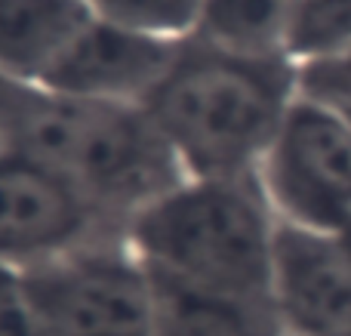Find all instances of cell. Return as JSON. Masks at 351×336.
Wrapping results in <instances>:
<instances>
[{
  "instance_id": "obj_10",
  "label": "cell",
  "mask_w": 351,
  "mask_h": 336,
  "mask_svg": "<svg viewBox=\"0 0 351 336\" xmlns=\"http://www.w3.org/2000/svg\"><path fill=\"white\" fill-rule=\"evenodd\" d=\"M154 336H287V331L271 300L154 278Z\"/></svg>"
},
{
  "instance_id": "obj_11",
  "label": "cell",
  "mask_w": 351,
  "mask_h": 336,
  "mask_svg": "<svg viewBox=\"0 0 351 336\" xmlns=\"http://www.w3.org/2000/svg\"><path fill=\"white\" fill-rule=\"evenodd\" d=\"M296 0H204L197 40L247 56H287Z\"/></svg>"
},
{
  "instance_id": "obj_5",
  "label": "cell",
  "mask_w": 351,
  "mask_h": 336,
  "mask_svg": "<svg viewBox=\"0 0 351 336\" xmlns=\"http://www.w3.org/2000/svg\"><path fill=\"white\" fill-rule=\"evenodd\" d=\"M256 182L280 226L348 235L351 117L299 93L256 170Z\"/></svg>"
},
{
  "instance_id": "obj_3",
  "label": "cell",
  "mask_w": 351,
  "mask_h": 336,
  "mask_svg": "<svg viewBox=\"0 0 351 336\" xmlns=\"http://www.w3.org/2000/svg\"><path fill=\"white\" fill-rule=\"evenodd\" d=\"M278 228L256 176H185L130 219L127 241L154 278L271 300Z\"/></svg>"
},
{
  "instance_id": "obj_12",
  "label": "cell",
  "mask_w": 351,
  "mask_h": 336,
  "mask_svg": "<svg viewBox=\"0 0 351 336\" xmlns=\"http://www.w3.org/2000/svg\"><path fill=\"white\" fill-rule=\"evenodd\" d=\"M351 47V0H296L287 34L293 65L317 62Z\"/></svg>"
},
{
  "instance_id": "obj_9",
  "label": "cell",
  "mask_w": 351,
  "mask_h": 336,
  "mask_svg": "<svg viewBox=\"0 0 351 336\" xmlns=\"http://www.w3.org/2000/svg\"><path fill=\"white\" fill-rule=\"evenodd\" d=\"M96 16L90 0H0V77L40 86Z\"/></svg>"
},
{
  "instance_id": "obj_8",
  "label": "cell",
  "mask_w": 351,
  "mask_h": 336,
  "mask_svg": "<svg viewBox=\"0 0 351 336\" xmlns=\"http://www.w3.org/2000/svg\"><path fill=\"white\" fill-rule=\"evenodd\" d=\"M179 47L182 43L158 40L96 16L37 90L96 102L145 105L170 71Z\"/></svg>"
},
{
  "instance_id": "obj_15",
  "label": "cell",
  "mask_w": 351,
  "mask_h": 336,
  "mask_svg": "<svg viewBox=\"0 0 351 336\" xmlns=\"http://www.w3.org/2000/svg\"><path fill=\"white\" fill-rule=\"evenodd\" d=\"M0 336H37L22 306V296H12L0 306Z\"/></svg>"
},
{
  "instance_id": "obj_6",
  "label": "cell",
  "mask_w": 351,
  "mask_h": 336,
  "mask_svg": "<svg viewBox=\"0 0 351 336\" xmlns=\"http://www.w3.org/2000/svg\"><path fill=\"white\" fill-rule=\"evenodd\" d=\"M117 235L127 232L62 173L0 142V269L25 275Z\"/></svg>"
},
{
  "instance_id": "obj_14",
  "label": "cell",
  "mask_w": 351,
  "mask_h": 336,
  "mask_svg": "<svg viewBox=\"0 0 351 336\" xmlns=\"http://www.w3.org/2000/svg\"><path fill=\"white\" fill-rule=\"evenodd\" d=\"M299 93L351 117V47L336 56L296 65Z\"/></svg>"
},
{
  "instance_id": "obj_16",
  "label": "cell",
  "mask_w": 351,
  "mask_h": 336,
  "mask_svg": "<svg viewBox=\"0 0 351 336\" xmlns=\"http://www.w3.org/2000/svg\"><path fill=\"white\" fill-rule=\"evenodd\" d=\"M19 93V84H10V80L0 77V133H3V123H6V115L12 108V99Z\"/></svg>"
},
{
  "instance_id": "obj_4",
  "label": "cell",
  "mask_w": 351,
  "mask_h": 336,
  "mask_svg": "<svg viewBox=\"0 0 351 336\" xmlns=\"http://www.w3.org/2000/svg\"><path fill=\"white\" fill-rule=\"evenodd\" d=\"M37 336H154V278L127 235L19 275Z\"/></svg>"
},
{
  "instance_id": "obj_13",
  "label": "cell",
  "mask_w": 351,
  "mask_h": 336,
  "mask_svg": "<svg viewBox=\"0 0 351 336\" xmlns=\"http://www.w3.org/2000/svg\"><path fill=\"white\" fill-rule=\"evenodd\" d=\"M90 3L108 22L170 43L191 40L204 16V0H90Z\"/></svg>"
},
{
  "instance_id": "obj_7",
  "label": "cell",
  "mask_w": 351,
  "mask_h": 336,
  "mask_svg": "<svg viewBox=\"0 0 351 336\" xmlns=\"http://www.w3.org/2000/svg\"><path fill=\"white\" fill-rule=\"evenodd\" d=\"M271 302L287 336H351V238L280 226Z\"/></svg>"
},
{
  "instance_id": "obj_1",
  "label": "cell",
  "mask_w": 351,
  "mask_h": 336,
  "mask_svg": "<svg viewBox=\"0 0 351 336\" xmlns=\"http://www.w3.org/2000/svg\"><path fill=\"white\" fill-rule=\"evenodd\" d=\"M299 96L287 56H247L185 40L145 111L191 179L256 176Z\"/></svg>"
},
{
  "instance_id": "obj_2",
  "label": "cell",
  "mask_w": 351,
  "mask_h": 336,
  "mask_svg": "<svg viewBox=\"0 0 351 336\" xmlns=\"http://www.w3.org/2000/svg\"><path fill=\"white\" fill-rule=\"evenodd\" d=\"M0 142L62 173L123 232L136 213L185 179L145 105L19 86Z\"/></svg>"
}]
</instances>
